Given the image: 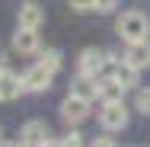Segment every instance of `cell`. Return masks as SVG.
Masks as SVG:
<instances>
[{"label": "cell", "mask_w": 150, "mask_h": 147, "mask_svg": "<svg viewBox=\"0 0 150 147\" xmlns=\"http://www.w3.org/2000/svg\"><path fill=\"white\" fill-rule=\"evenodd\" d=\"M115 32H118L128 45H134V42H147V35H150L147 13H141V10H128V13H121L118 23H115Z\"/></svg>", "instance_id": "obj_1"}, {"label": "cell", "mask_w": 150, "mask_h": 147, "mask_svg": "<svg viewBox=\"0 0 150 147\" xmlns=\"http://www.w3.org/2000/svg\"><path fill=\"white\" fill-rule=\"evenodd\" d=\"M99 121H102L105 131H121V128L128 125V109H125V102H105L102 112H99Z\"/></svg>", "instance_id": "obj_2"}, {"label": "cell", "mask_w": 150, "mask_h": 147, "mask_svg": "<svg viewBox=\"0 0 150 147\" xmlns=\"http://www.w3.org/2000/svg\"><path fill=\"white\" fill-rule=\"evenodd\" d=\"M51 70L48 67H42V64H32L29 70L23 74V89H29V93H45V89L51 87Z\"/></svg>", "instance_id": "obj_3"}, {"label": "cell", "mask_w": 150, "mask_h": 147, "mask_svg": "<svg viewBox=\"0 0 150 147\" xmlns=\"http://www.w3.org/2000/svg\"><path fill=\"white\" fill-rule=\"evenodd\" d=\"M61 115H64V121H70V125H80V121H86V115H90V102L70 93L61 102Z\"/></svg>", "instance_id": "obj_4"}, {"label": "cell", "mask_w": 150, "mask_h": 147, "mask_svg": "<svg viewBox=\"0 0 150 147\" xmlns=\"http://www.w3.org/2000/svg\"><path fill=\"white\" fill-rule=\"evenodd\" d=\"M105 51L102 48H83L80 51V74H86V77H96L102 67H105Z\"/></svg>", "instance_id": "obj_5"}, {"label": "cell", "mask_w": 150, "mask_h": 147, "mask_svg": "<svg viewBox=\"0 0 150 147\" xmlns=\"http://www.w3.org/2000/svg\"><path fill=\"white\" fill-rule=\"evenodd\" d=\"M16 19H19V29H35L45 23V10L38 6V3H23L19 6V13H16Z\"/></svg>", "instance_id": "obj_6"}, {"label": "cell", "mask_w": 150, "mask_h": 147, "mask_svg": "<svg viewBox=\"0 0 150 147\" xmlns=\"http://www.w3.org/2000/svg\"><path fill=\"white\" fill-rule=\"evenodd\" d=\"M23 93V77H16L13 70H0V102H13Z\"/></svg>", "instance_id": "obj_7"}, {"label": "cell", "mask_w": 150, "mask_h": 147, "mask_svg": "<svg viewBox=\"0 0 150 147\" xmlns=\"http://www.w3.org/2000/svg\"><path fill=\"white\" fill-rule=\"evenodd\" d=\"M125 61H128L134 70H144V67H150V45H147V42H134V45H128Z\"/></svg>", "instance_id": "obj_8"}, {"label": "cell", "mask_w": 150, "mask_h": 147, "mask_svg": "<svg viewBox=\"0 0 150 147\" xmlns=\"http://www.w3.org/2000/svg\"><path fill=\"white\" fill-rule=\"evenodd\" d=\"M13 48H16L19 55H35V51H38V32L35 29H16Z\"/></svg>", "instance_id": "obj_9"}, {"label": "cell", "mask_w": 150, "mask_h": 147, "mask_svg": "<svg viewBox=\"0 0 150 147\" xmlns=\"http://www.w3.org/2000/svg\"><path fill=\"white\" fill-rule=\"evenodd\" d=\"M125 83H121V80H115V77H109V80H102V83H99V99H102V102H121V99H125Z\"/></svg>", "instance_id": "obj_10"}, {"label": "cell", "mask_w": 150, "mask_h": 147, "mask_svg": "<svg viewBox=\"0 0 150 147\" xmlns=\"http://www.w3.org/2000/svg\"><path fill=\"white\" fill-rule=\"evenodd\" d=\"M74 96H80V99L93 102V99L99 96V83H96V77H86V74H80V80L74 83Z\"/></svg>", "instance_id": "obj_11"}, {"label": "cell", "mask_w": 150, "mask_h": 147, "mask_svg": "<svg viewBox=\"0 0 150 147\" xmlns=\"http://www.w3.org/2000/svg\"><path fill=\"white\" fill-rule=\"evenodd\" d=\"M23 141L45 144V141H48V125H45V121H26V125H23Z\"/></svg>", "instance_id": "obj_12"}, {"label": "cell", "mask_w": 150, "mask_h": 147, "mask_svg": "<svg viewBox=\"0 0 150 147\" xmlns=\"http://www.w3.org/2000/svg\"><path fill=\"white\" fill-rule=\"evenodd\" d=\"M112 77H115V80H121V83H125L128 89H131L134 83H137V70H134V67H131L128 61H118V64H115V70H112Z\"/></svg>", "instance_id": "obj_13"}, {"label": "cell", "mask_w": 150, "mask_h": 147, "mask_svg": "<svg viewBox=\"0 0 150 147\" xmlns=\"http://www.w3.org/2000/svg\"><path fill=\"white\" fill-rule=\"evenodd\" d=\"M38 64H42V67H48V70L54 74V70L61 67V51H58V48H45V51H42V58H38Z\"/></svg>", "instance_id": "obj_14"}, {"label": "cell", "mask_w": 150, "mask_h": 147, "mask_svg": "<svg viewBox=\"0 0 150 147\" xmlns=\"http://www.w3.org/2000/svg\"><path fill=\"white\" fill-rule=\"evenodd\" d=\"M137 109H141L144 115H150V89H141V93H137Z\"/></svg>", "instance_id": "obj_15"}, {"label": "cell", "mask_w": 150, "mask_h": 147, "mask_svg": "<svg viewBox=\"0 0 150 147\" xmlns=\"http://www.w3.org/2000/svg\"><path fill=\"white\" fill-rule=\"evenodd\" d=\"M70 6L80 10V13H86V10H96V0H70Z\"/></svg>", "instance_id": "obj_16"}, {"label": "cell", "mask_w": 150, "mask_h": 147, "mask_svg": "<svg viewBox=\"0 0 150 147\" xmlns=\"http://www.w3.org/2000/svg\"><path fill=\"white\" fill-rule=\"evenodd\" d=\"M115 6H118V0H96V10L99 13H112Z\"/></svg>", "instance_id": "obj_17"}, {"label": "cell", "mask_w": 150, "mask_h": 147, "mask_svg": "<svg viewBox=\"0 0 150 147\" xmlns=\"http://www.w3.org/2000/svg\"><path fill=\"white\" fill-rule=\"evenodd\" d=\"M61 144H64V147H83V141H80V134H67Z\"/></svg>", "instance_id": "obj_18"}, {"label": "cell", "mask_w": 150, "mask_h": 147, "mask_svg": "<svg viewBox=\"0 0 150 147\" xmlns=\"http://www.w3.org/2000/svg\"><path fill=\"white\" fill-rule=\"evenodd\" d=\"M90 147H115V144H112V141H109V138H96V141H93Z\"/></svg>", "instance_id": "obj_19"}, {"label": "cell", "mask_w": 150, "mask_h": 147, "mask_svg": "<svg viewBox=\"0 0 150 147\" xmlns=\"http://www.w3.org/2000/svg\"><path fill=\"white\" fill-rule=\"evenodd\" d=\"M42 147H64V144H61V141H45Z\"/></svg>", "instance_id": "obj_20"}, {"label": "cell", "mask_w": 150, "mask_h": 147, "mask_svg": "<svg viewBox=\"0 0 150 147\" xmlns=\"http://www.w3.org/2000/svg\"><path fill=\"white\" fill-rule=\"evenodd\" d=\"M19 147H42V144H29V141H19Z\"/></svg>", "instance_id": "obj_21"}, {"label": "cell", "mask_w": 150, "mask_h": 147, "mask_svg": "<svg viewBox=\"0 0 150 147\" xmlns=\"http://www.w3.org/2000/svg\"><path fill=\"white\" fill-rule=\"evenodd\" d=\"M0 147H19V144H3V141H0Z\"/></svg>", "instance_id": "obj_22"}, {"label": "cell", "mask_w": 150, "mask_h": 147, "mask_svg": "<svg viewBox=\"0 0 150 147\" xmlns=\"http://www.w3.org/2000/svg\"><path fill=\"white\" fill-rule=\"evenodd\" d=\"M0 70H6V67H3V58H0Z\"/></svg>", "instance_id": "obj_23"}]
</instances>
